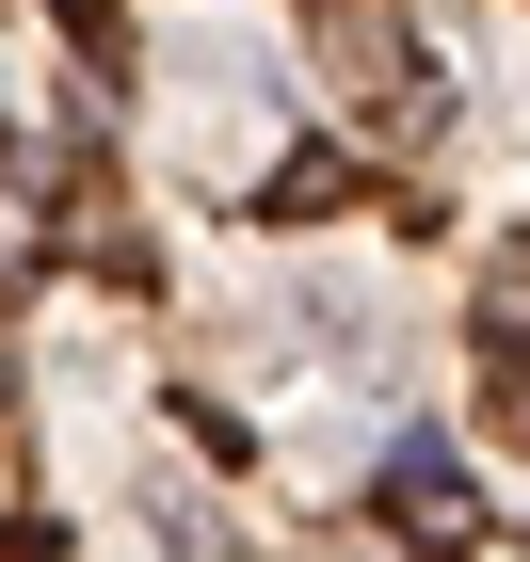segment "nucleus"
I'll return each mask as SVG.
<instances>
[{
	"mask_svg": "<svg viewBox=\"0 0 530 562\" xmlns=\"http://www.w3.org/2000/svg\"><path fill=\"white\" fill-rule=\"evenodd\" d=\"M386 530H402V547H466V530H483L466 467H435V450H402V467H386Z\"/></svg>",
	"mask_w": 530,
	"mask_h": 562,
	"instance_id": "obj_1",
	"label": "nucleus"
},
{
	"mask_svg": "<svg viewBox=\"0 0 530 562\" xmlns=\"http://www.w3.org/2000/svg\"><path fill=\"white\" fill-rule=\"evenodd\" d=\"M322 48H338V81H353V97H386V81H402V16H386V0H338V16H322Z\"/></svg>",
	"mask_w": 530,
	"mask_h": 562,
	"instance_id": "obj_2",
	"label": "nucleus"
},
{
	"mask_svg": "<svg viewBox=\"0 0 530 562\" xmlns=\"http://www.w3.org/2000/svg\"><path fill=\"white\" fill-rule=\"evenodd\" d=\"M483 338L530 353V241H498V258H483Z\"/></svg>",
	"mask_w": 530,
	"mask_h": 562,
	"instance_id": "obj_3",
	"label": "nucleus"
}]
</instances>
